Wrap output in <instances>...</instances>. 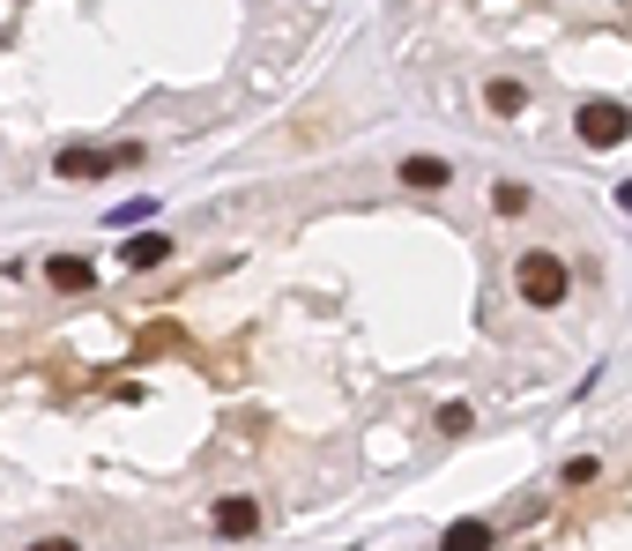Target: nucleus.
Masks as SVG:
<instances>
[{"mask_svg": "<svg viewBox=\"0 0 632 551\" xmlns=\"http://www.w3.org/2000/svg\"><path fill=\"white\" fill-rule=\"evenodd\" d=\"M513 283H521V299H529L535 313L565 305V291H573V283H565V261H559V253H521V261H513Z\"/></svg>", "mask_w": 632, "mask_h": 551, "instance_id": "f257e3e1", "label": "nucleus"}, {"mask_svg": "<svg viewBox=\"0 0 632 551\" xmlns=\"http://www.w3.org/2000/svg\"><path fill=\"white\" fill-rule=\"evenodd\" d=\"M573 127H581V142H588V150H618V142L632 134V112H625L618 98H588L581 112H573Z\"/></svg>", "mask_w": 632, "mask_h": 551, "instance_id": "f03ea898", "label": "nucleus"}, {"mask_svg": "<svg viewBox=\"0 0 632 551\" xmlns=\"http://www.w3.org/2000/svg\"><path fill=\"white\" fill-rule=\"evenodd\" d=\"M120 164V157H104V150H82V142H68V150L52 157V179H74V187H90V179H104Z\"/></svg>", "mask_w": 632, "mask_h": 551, "instance_id": "7ed1b4c3", "label": "nucleus"}, {"mask_svg": "<svg viewBox=\"0 0 632 551\" xmlns=\"http://www.w3.org/2000/svg\"><path fill=\"white\" fill-rule=\"evenodd\" d=\"M253 529H261V507L245 500V492L217 500V537H231V544H239V537H253Z\"/></svg>", "mask_w": 632, "mask_h": 551, "instance_id": "20e7f679", "label": "nucleus"}, {"mask_svg": "<svg viewBox=\"0 0 632 551\" xmlns=\"http://www.w3.org/2000/svg\"><path fill=\"white\" fill-rule=\"evenodd\" d=\"M447 179H454L447 157H402V187H417V194H439Z\"/></svg>", "mask_w": 632, "mask_h": 551, "instance_id": "39448f33", "label": "nucleus"}, {"mask_svg": "<svg viewBox=\"0 0 632 551\" xmlns=\"http://www.w3.org/2000/svg\"><path fill=\"white\" fill-rule=\"evenodd\" d=\"M46 283H60V291H90L98 269H90L82 253H52V261H46Z\"/></svg>", "mask_w": 632, "mask_h": 551, "instance_id": "423d86ee", "label": "nucleus"}, {"mask_svg": "<svg viewBox=\"0 0 632 551\" xmlns=\"http://www.w3.org/2000/svg\"><path fill=\"white\" fill-rule=\"evenodd\" d=\"M120 261L127 269H157V261H171V239L164 231H134V239L120 247Z\"/></svg>", "mask_w": 632, "mask_h": 551, "instance_id": "0eeeda50", "label": "nucleus"}, {"mask_svg": "<svg viewBox=\"0 0 632 551\" xmlns=\"http://www.w3.org/2000/svg\"><path fill=\"white\" fill-rule=\"evenodd\" d=\"M499 537H491V522H454L447 537H439V551H491Z\"/></svg>", "mask_w": 632, "mask_h": 551, "instance_id": "6e6552de", "label": "nucleus"}, {"mask_svg": "<svg viewBox=\"0 0 632 551\" xmlns=\"http://www.w3.org/2000/svg\"><path fill=\"white\" fill-rule=\"evenodd\" d=\"M484 104H491V112H499V120H513V112L529 104V90H521V82H513V76H499V82H491V90H484Z\"/></svg>", "mask_w": 632, "mask_h": 551, "instance_id": "1a4fd4ad", "label": "nucleus"}, {"mask_svg": "<svg viewBox=\"0 0 632 551\" xmlns=\"http://www.w3.org/2000/svg\"><path fill=\"white\" fill-rule=\"evenodd\" d=\"M491 209H499V217H521V209H529V187L499 179V187H491Z\"/></svg>", "mask_w": 632, "mask_h": 551, "instance_id": "9d476101", "label": "nucleus"}, {"mask_svg": "<svg viewBox=\"0 0 632 551\" xmlns=\"http://www.w3.org/2000/svg\"><path fill=\"white\" fill-rule=\"evenodd\" d=\"M559 477H565V484H595V477H603V462H595V454H573Z\"/></svg>", "mask_w": 632, "mask_h": 551, "instance_id": "9b49d317", "label": "nucleus"}, {"mask_svg": "<svg viewBox=\"0 0 632 551\" xmlns=\"http://www.w3.org/2000/svg\"><path fill=\"white\" fill-rule=\"evenodd\" d=\"M149 209H157V201H149V194H134V201H120V209H112V217H120V224H142Z\"/></svg>", "mask_w": 632, "mask_h": 551, "instance_id": "f8f14e48", "label": "nucleus"}, {"mask_svg": "<svg viewBox=\"0 0 632 551\" xmlns=\"http://www.w3.org/2000/svg\"><path fill=\"white\" fill-rule=\"evenodd\" d=\"M439 432H469V402H447L439 410Z\"/></svg>", "mask_w": 632, "mask_h": 551, "instance_id": "ddd939ff", "label": "nucleus"}, {"mask_svg": "<svg viewBox=\"0 0 632 551\" xmlns=\"http://www.w3.org/2000/svg\"><path fill=\"white\" fill-rule=\"evenodd\" d=\"M30 551H82V544H74V537H38Z\"/></svg>", "mask_w": 632, "mask_h": 551, "instance_id": "4468645a", "label": "nucleus"}]
</instances>
